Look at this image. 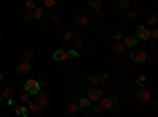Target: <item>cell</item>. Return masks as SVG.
<instances>
[{"instance_id":"obj_24","label":"cell","mask_w":158,"mask_h":117,"mask_svg":"<svg viewBox=\"0 0 158 117\" xmlns=\"http://www.w3.org/2000/svg\"><path fill=\"white\" fill-rule=\"evenodd\" d=\"M19 101H22V103H29V101H30V95L27 93V92L21 93V95H19Z\"/></svg>"},{"instance_id":"obj_4","label":"cell","mask_w":158,"mask_h":117,"mask_svg":"<svg viewBox=\"0 0 158 117\" xmlns=\"http://www.w3.org/2000/svg\"><path fill=\"white\" fill-rule=\"evenodd\" d=\"M101 97H103V92H101V89H98V87H90L87 90V100L89 101H98V100H101Z\"/></svg>"},{"instance_id":"obj_22","label":"cell","mask_w":158,"mask_h":117,"mask_svg":"<svg viewBox=\"0 0 158 117\" xmlns=\"http://www.w3.org/2000/svg\"><path fill=\"white\" fill-rule=\"evenodd\" d=\"M136 84H138L139 87H144V86H145V76H144V75H139V76L136 78Z\"/></svg>"},{"instance_id":"obj_14","label":"cell","mask_w":158,"mask_h":117,"mask_svg":"<svg viewBox=\"0 0 158 117\" xmlns=\"http://www.w3.org/2000/svg\"><path fill=\"white\" fill-rule=\"evenodd\" d=\"M112 51L114 54H122L125 51V46H123V43H120V41H116V44L112 46Z\"/></svg>"},{"instance_id":"obj_17","label":"cell","mask_w":158,"mask_h":117,"mask_svg":"<svg viewBox=\"0 0 158 117\" xmlns=\"http://www.w3.org/2000/svg\"><path fill=\"white\" fill-rule=\"evenodd\" d=\"M78 109H79L78 103H70V104L67 106V114H76Z\"/></svg>"},{"instance_id":"obj_11","label":"cell","mask_w":158,"mask_h":117,"mask_svg":"<svg viewBox=\"0 0 158 117\" xmlns=\"http://www.w3.org/2000/svg\"><path fill=\"white\" fill-rule=\"evenodd\" d=\"M13 108H14L16 115H19V117H27V115H29V109H27V106H17V104H14Z\"/></svg>"},{"instance_id":"obj_23","label":"cell","mask_w":158,"mask_h":117,"mask_svg":"<svg viewBox=\"0 0 158 117\" xmlns=\"http://www.w3.org/2000/svg\"><path fill=\"white\" fill-rule=\"evenodd\" d=\"M43 14H44V11L41 10V8H36V10L33 11V19H41Z\"/></svg>"},{"instance_id":"obj_3","label":"cell","mask_w":158,"mask_h":117,"mask_svg":"<svg viewBox=\"0 0 158 117\" xmlns=\"http://www.w3.org/2000/svg\"><path fill=\"white\" fill-rule=\"evenodd\" d=\"M130 60H133L134 64H142V62L147 60V54L144 51H131L130 52Z\"/></svg>"},{"instance_id":"obj_38","label":"cell","mask_w":158,"mask_h":117,"mask_svg":"<svg viewBox=\"0 0 158 117\" xmlns=\"http://www.w3.org/2000/svg\"><path fill=\"white\" fill-rule=\"evenodd\" d=\"M120 38H122V33H119V32H117V33H114V40H116V41H119Z\"/></svg>"},{"instance_id":"obj_6","label":"cell","mask_w":158,"mask_h":117,"mask_svg":"<svg viewBox=\"0 0 158 117\" xmlns=\"http://www.w3.org/2000/svg\"><path fill=\"white\" fill-rule=\"evenodd\" d=\"M30 71H32V64L30 62H25V60L19 65V68H17V73L19 75H29Z\"/></svg>"},{"instance_id":"obj_2","label":"cell","mask_w":158,"mask_h":117,"mask_svg":"<svg viewBox=\"0 0 158 117\" xmlns=\"http://www.w3.org/2000/svg\"><path fill=\"white\" fill-rule=\"evenodd\" d=\"M100 106L103 108V109H119V101L116 97H109V98H103V100L100 101Z\"/></svg>"},{"instance_id":"obj_37","label":"cell","mask_w":158,"mask_h":117,"mask_svg":"<svg viewBox=\"0 0 158 117\" xmlns=\"http://www.w3.org/2000/svg\"><path fill=\"white\" fill-rule=\"evenodd\" d=\"M128 17H130V19H134V17H136V11H130V13H128Z\"/></svg>"},{"instance_id":"obj_18","label":"cell","mask_w":158,"mask_h":117,"mask_svg":"<svg viewBox=\"0 0 158 117\" xmlns=\"http://www.w3.org/2000/svg\"><path fill=\"white\" fill-rule=\"evenodd\" d=\"M76 24L79 25V29L81 27H86L89 24V19H87V16H78V19H76Z\"/></svg>"},{"instance_id":"obj_40","label":"cell","mask_w":158,"mask_h":117,"mask_svg":"<svg viewBox=\"0 0 158 117\" xmlns=\"http://www.w3.org/2000/svg\"><path fill=\"white\" fill-rule=\"evenodd\" d=\"M38 82H40V87H41V89H43V87L46 86V81H44V79H40Z\"/></svg>"},{"instance_id":"obj_35","label":"cell","mask_w":158,"mask_h":117,"mask_svg":"<svg viewBox=\"0 0 158 117\" xmlns=\"http://www.w3.org/2000/svg\"><path fill=\"white\" fill-rule=\"evenodd\" d=\"M24 19H25V21L33 19V13H25V14H24Z\"/></svg>"},{"instance_id":"obj_16","label":"cell","mask_w":158,"mask_h":117,"mask_svg":"<svg viewBox=\"0 0 158 117\" xmlns=\"http://www.w3.org/2000/svg\"><path fill=\"white\" fill-rule=\"evenodd\" d=\"M156 21H158L156 13H150V14H147V24H149V25H156Z\"/></svg>"},{"instance_id":"obj_8","label":"cell","mask_w":158,"mask_h":117,"mask_svg":"<svg viewBox=\"0 0 158 117\" xmlns=\"http://www.w3.org/2000/svg\"><path fill=\"white\" fill-rule=\"evenodd\" d=\"M136 44H138V38L136 37H125L123 38V46H125V49L127 48H136Z\"/></svg>"},{"instance_id":"obj_13","label":"cell","mask_w":158,"mask_h":117,"mask_svg":"<svg viewBox=\"0 0 158 117\" xmlns=\"http://www.w3.org/2000/svg\"><path fill=\"white\" fill-rule=\"evenodd\" d=\"M27 109H29L30 112H33V114L41 112V108L38 106V103H36V101H29V103H27Z\"/></svg>"},{"instance_id":"obj_20","label":"cell","mask_w":158,"mask_h":117,"mask_svg":"<svg viewBox=\"0 0 158 117\" xmlns=\"http://www.w3.org/2000/svg\"><path fill=\"white\" fill-rule=\"evenodd\" d=\"M24 59H25V62H30L33 59V51L32 49H25L24 51Z\"/></svg>"},{"instance_id":"obj_21","label":"cell","mask_w":158,"mask_h":117,"mask_svg":"<svg viewBox=\"0 0 158 117\" xmlns=\"http://www.w3.org/2000/svg\"><path fill=\"white\" fill-rule=\"evenodd\" d=\"M78 106H79V108H82V109H86V108H89V106H90V101L87 100V98H81L79 103H78Z\"/></svg>"},{"instance_id":"obj_7","label":"cell","mask_w":158,"mask_h":117,"mask_svg":"<svg viewBox=\"0 0 158 117\" xmlns=\"http://www.w3.org/2000/svg\"><path fill=\"white\" fill-rule=\"evenodd\" d=\"M54 60H68L70 59V56H68V51H65V49H59V51H55L54 52Z\"/></svg>"},{"instance_id":"obj_5","label":"cell","mask_w":158,"mask_h":117,"mask_svg":"<svg viewBox=\"0 0 158 117\" xmlns=\"http://www.w3.org/2000/svg\"><path fill=\"white\" fill-rule=\"evenodd\" d=\"M133 97L136 98V100H141V101H149V100H150V93H149L145 89H139Z\"/></svg>"},{"instance_id":"obj_32","label":"cell","mask_w":158,"mask_h":117,"mask_svg":"<svg viewBox=\"0 0 158 117\" xmlns=\"http://www.w3.org/2000/svg\"><path fill=\"white\" fill-rule=\"evenodd\" d=\"M74 43H76V46L79 48V46H82V43H84V41H82L81 37H76V38H74Z\"/></svg>"},{"instance_id":"obj_44","label":"cell","mask_w":158,"mask_h":117,"mask_svg":"<svg viewBox=\"0 0 158 117\" xmlns=\"http://www.w3.org/2000/svg\"><path fill=\"white\" fill-rule=\"evenodd\" d=\"M0 117H2V115H0Z\"/></svg>"},{"instance_id":"obj_25","label":"cell","mask_w":158,"mask_h":117,"mask_svg":"<svg viewBox=\"0 0 158 117\" xmlns=\"http://www.w3.org/2000/svg\"><path fill=\"white\" fill-rule=\"evenodd\" d=\"M117 5H119L120 8H128V6H130V2H128V0H119Z\"/></svg>"},{"instance_id":"obj_30","label":"cell","mask_w":158,"mask_h":117,"mask_svg":"<svg viewBox=\"0 0 158 117\" xmlns=\"http://www.w3.org/2000/svg\"><path fill=\"white\" fill-rule=\"evenodd\" d=\"M54 5H55V0H44V6L51 8V6H54Z\"/></svg>"},{"instance_id":"obj_41","label":"cell","mask_w":158,"mask_h":117,"mask_svg":"<svg viewBox=\"0 0 158 117\" xmlns=\"http://www.w3.org/2000/svg\"><path fill=\"white\" fill-rule=\"evenodd\" d=\"M71 33H74V35H79V33H81V29L78 27V29H74V32H71Z\"/></svg>"},{"instance_id":"obj_28","label":"cell","mask_w":158,"mask_h":117,"mask_svg":"<svg viewBox=\"0 0 158 117\" xmlns=\"http://www.w3.org/2000/svg\"><path fill=\"white\" fill-rule=\"evenodd\" d=\"M25 6L29 8V10H36V2H32V0H30V2L25 3Z\"/></svg>"},{"instance_id":"obj_12","label":"cell","mask_w":158,"mask_h":117,"mask_svg":"<svg viewBox=\"0 0 158 117\" xmlns=\"http://www.w3.org/2000/svg\"><path fill=\"white\" fill-rule=\"evenodd\" d=\"M138 38L149 40V38H150V30L145 29V27H139V29H138Z\"/></svg>"},{"instance_id":"obj_42","label":"cell","mask_w":158,"mask_h":117,"mask_svg":"<svg viewBox=\"0 0 158 117\" xmlns=\"http://www.w3.org/2000/svg\"><path fill=\"white\" fill-rule=\"evenodd\" d=\"M2 81H3V75H2V73H0V82H2Z\"/></svg>"},{"instance_id":"obj_33","label":"cell","mask_w":158,"mask_h":117,"mask_svg":"<svg viewBox=\"0 0 158 117\" xmlns=\"http://www.w3.org/2000/svg\"><path fill=\"white\" fill-rule=\"evenodd\" d=\"M70 98H71L73 103H74V101H76L78 98H79V97H78V92H71V93H70Z\"/></svg>"},{"instance_id":"obj_9","label":"cell","mask_w":158,"mask_h":117,"mask_svg":"<svg viewBox=\"0 0 158 117\" xmlns=\"http://www.w3.org/2000/svg\"><path fill=\"white\" fill-rule=\"evenodd\" d=\"M0 95H2V100H10V98L14 97V89L13 87H5L2 92H0Z\"/></svg>"},{"instance_id":"obj_39","label":"cell","mask_w":158,"mask_h":117,"mask_svg":"<svg viewBox=\"0 0 158 117\" xmlns=\"http://www.w3.org/2000/svg\"><path fill=\"white\" fill-rule=\"evenodd\" d=\"M6 104H8V106H14L16 103H14V100H13V98H10V100H6Z\"/></svg>"},{"instance_id":"obj_26","label":"cell","mask_w":158,"mask_h":117,"mask_svg":"<svg viewBox=\"0 0 158 117\" xmlns=\"http://www.w3.org/2000/svg\"><path fill=\"white\" fill-rule=\"evenodd\" d=\"M90 5H92V6H95L97 10H100V6H101V0H90Z\"/></svg>"},{"instance_id":"obj_27","label":"cell","mask_w":158,"mask_h":117,"mask_svg":"<svg viewBox=\"0 0 158 117\" xmlns=\"http://www.w3.org/2000/svg\"><path fill=\"white\" fill-rule=\"evenodd\" d=\"M68 56H70V59H78V57H79V52L71 49V51H68Z\"/></svg>"},{"instance_id":"obj_1","label":"cell","mask_w":158,"mask_h":117,"mask_svg":"<svg viewBox=\"0 0 158 117\" xmlns=\"http://www.w3.org/2000/svg\"><path fill=\"white\" fill-rule=\"evenodd\" d=\"M24 89H25V92L29 95H38L40 90H41L40 82L36 79H27L25 84H24Z\"/></svg>"},{"instance_id":"obj_19","label":"cell","mask_w":158,"mask_h":117,"mask_svg":"<svg viewBox=\"0 0 158 117\" xmlns=\"http://www.w3.org/2000/svg\"><path fill=\"white\" fill-rule=\"evenodd\" d=\"M60 37H62L65 41H70V40L73 38V33H71L70 30H62V32H60Z\"/></svg>"},{"instance_id":"obj_36","label":"cell","mask_w":158,"mask_h":117,"mask_svg":"<svg viewBox=\"0 0 158 117\" xmlns=\"http://www.w3.org/2000/svg\"><path fill=\"white\" fill-rule=\"evenodd\" d=\"M52 21H55V22L60 21V14H59V13H54V14H52Z\"/></svg>"},{"instance_id":"obj_10","label":"cell","mask_w":158,"mask_h":117,"mask_svg":"<svg viewBox=\"0 0 158 117\" xmlns=\"http://www.w3.org/2000/svg\"><path fill=\"white\" fill-rule=\"evenodd\" d=\"M36 103H38V106L41 108V109H43V108H44L46 104H48V95H46V92H44V90H40V93H38V100H36Z\"/></svg>"},{"instance_id":"obj_15","label":"cell","mask_w":158,"mask_h":117,"mask_svg":"<svg viewBox=\"0 0 158 117\" xmlns=\"http://www.w3.org/2000/svg\"><path fill=\"white\" fill-rule=\"evenodd\" d=\"M86 82L90 84L92 87H95V86L100 82V76H87V78H86Z\"/></svg>"},{"instance_id":"obj_29","label":"cell","mask_w":158,"mask_h":117,"mask_svg":"<svg viewBox=\"0 0 158 117\" xmlns=\"http://www.w3.org/2000/svg\"><path fill=\"white\" fill-rule=\"evenodd\" d=\"M150 38H152V40H156V38H158V29L150 30Z\"/></svg>"},{"instance_id":"obj_34","label":"cell","mask_w":158,"mask_h":117,"mask_svg":"<svg viewBox=\"0 0 158 117\" xmlns=\"http://www.w3.org/2000/svg\"><path fill=\"white\" fill-rule=\"evenodd\" d=\"M101 111H103V108H101L100 104H97V106H94V112H95V114H100Z\"/></svg>"},{"instance_id":"obj_31","label":"cell","mask_w":158,"mask_h":117,"mask_svg":"<svg viewBox=\"0 0 158 117\" xmlns=\"http://www.w3.org/2000/svg\"><path fill=\"white\" fill-rule=\"evenodd\" d=\"M108 79H109V76H108L106 73H103V75H100V82H106Z\"/></svg>"},{"instance_id":"obj_43","label":"cell","mask_w":158,"mask_h":117,"mask_svg":"<svg viewBox=\"0 0 158 117\" xmlns=\"http://www.w3.org/2000/svg\"><path fill=\"white\" fill-rule=\"evenodd\" d=\"M0 103H2V95H0Z\"/></svg>"}]
</instances>
